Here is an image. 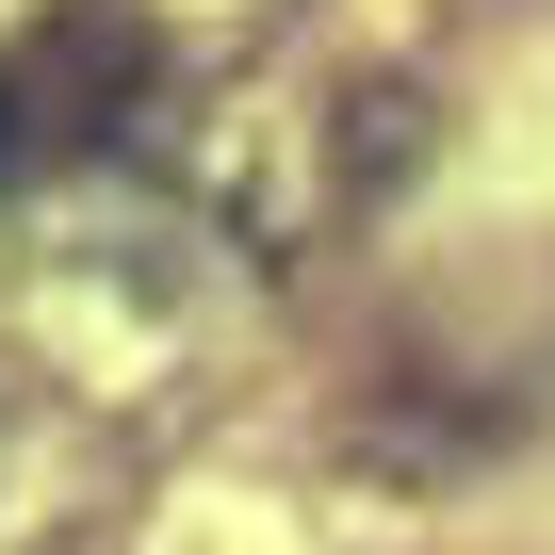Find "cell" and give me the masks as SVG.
<instances>
[{
    "label": "cell",
    "instance_id": "cell-1",
    "mask_svg": "<svg viewBox=\"0 0 555 555\" xmlns=\"http://www.w3.org/2000/svg\"><path fill=\"white\" fill-rule=\"evenodd\" d=\"M0 164H17V99H0Z\"/></svg>",
    "mask_w": 555,
    "mask_h": 555
}]
</instances>
